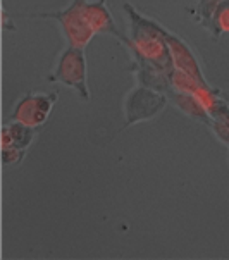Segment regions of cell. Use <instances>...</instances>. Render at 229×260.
I'll use <instances>...</instances> for the list:
<instances>
[{"label":"cell","mask_w":229,"mask_h":260,"mask_svg":"<svg viewBox=\"0 0 229 260\" xmlns=\"http://www.w3.org/2000/svg\"><path fill=\"white\" fill-rule=\"evenodd\" d=\"M209 31L215 38L221 37L222 33H229V0H222L217 6V9H215Z\"/></svg>","instance_id":"cell-10"},{"label":"cell","mask_w":229,"mask_h":260,"mask_svg":"<svg viewBox=\"0 0 229 260\" xmlns=\"http://www.w3.org/2000/svg\"><path fill=\"white\" fill-rule=\"evenodd\" d=\"M222 0H200L198 6L195 7V12H193V17L198 24H202L204 28L210 29V23H212V16L215 12V9L221 4Z\"/></svg>","instance_id":"cell-11"},{"label":"cell","mask_w":229,"mask_h":260,"mask_svg":"<svg viewBox=\"0 0 229 260\" xmlns=\"http://www.w3.org/2000/svg\"><path fill=\"white\" fill-rule=\"evenodd\" d=\"M26 157V150L17 147H2V160L4 166H19Z\"/></svg>","instance_id":"cell-12"},{"label":"cell","mask_w":229,"mask_h":260,"mask_svg":"<svg viewBox=\"0 0 229 260\" xmlns=\"http://www.w3.org/2000/svg\"><path fill=\"white\" fill-rule=\"evenodd\" d=\"M166 40H167V45L171 48V55H173V60H174V68L178 71H183L190 76L197 78L198 81H204L207 83V79L204 76V71H202V66L198 62L197 55L193 54V50L188 47V43L184 42L183 38H179L178 35L171 33L167 29V35H166Z\"/></svg>","instance_id":"cell-6"},{"label":"cell","mask_w":229,"mask_h":260,"mask_svg":"<svg viewBox=\"0 0 229 260\" xmlns=\"http://www.w3.org/2000/svg\"><path fill=\"white\" fill-rule=\"evenodd\" d=\"M9 126V131H11V138H12V145L21 150H28L29 145L33 143L35 140V127L23 124V122L12 121Z\"/></svg>","instance_id":"cell-9"},{"label":"cell","mask_w":229,"mask_h":260,"mask_svg":"<svg viewBox=\"0 0 229 260\" xmlns=\"http://www.w3.org/2000/svg\"><path fill=\"white\" fill-rule=\"evenodd\" d=\"M88 0H73L71 6L64 11L55 12H43V14H33V17H43V19H55L62 26V31L68 38L71 47L85 48L90 40L93 38L95 31L91 29L85 16V7Z\"/></svg>","instance_id":"cell-2"},{"label":"cell","mask_w":229,"mask_h":260,"mask_svg":"<svg viewBox=\"0 0 229 260\" xmlns=\"http://www.w3.org/2000/svg\"><path fill=\"white\" fill-rule=\"evenodd\" d=\"M210 129L214 131V135L217 136L222 143H226L229 147V124H226V122H222V121H217V119H212Z\"/></svg>","instance_id":"cell-13"},{"label":"cell","mask_w":229,"mask_h":260,"mask_svg":"<svg viewBox=\"0 0 229 260\" xmlns=\"http://www.w3.org/2000/svg\"><path fill=\"white\" fill-rule=\"evenodd\" d=\"M57 104V93H35L29 91L21 96L12 109L11 119L17 122H23L31 127L43 126L50 117V112Z\"/></svg>","instance_id":"cell-5"},{"label":"cell","mask_w":229,"mask_h":260,"mask_svg":"<svg viewBox=\"0 0 229 260\" xmlns=\"http://www.w3.org/2000/svg\"><path fill=\"white\" fill-rule=\"evenodd\" d=\"M166 96L169 99V102H173L176 107L179 109L181 112L186 114L188 117L195 119V121H200L204 124L210 126L212 122V117H210L209 111L204 104H202L200 99H197L195 95H190V93H184V91H178L174 90L173 86L166 91Z\"/></svg>","instance_id":"cell-8"},{"label":"cell","mask_w":229,"mask_h":260,"mask_svg":"<svg viewBox=\"0 0 229 260\" xmlns=\"http://www.w3.org/2000/svg\"><path fill=\"white\" fill-rule=\"evenodd\" d=\"M124 11L129 17V38L131 43L127 48L133 55H140L148 62L157 66L167 74L174 73V60L171 55V48L167 45V29L157 21L148 19L140 14L131 4H124Z\"/></svg>","instance_id":"cell-1"},{"label":"cell","mask_w":229,"mask_h":260,"mask_svg":"<svg viewBox=\"0 0 229 260\" xmlns=\"http://www.w3.org/2000/svg\"><path fill=\"white\" fill-rule=\"evenodd\" d=\"M48 79L60 83L64 86L74 88L83 100H90V90H88V81H86L85 48L69 45L60 54L54 73H52V76Z\"/></svg>","instance_id":"cell-3"},{"label":"cell","mask_w":229,"mask_h":260,"mask_svg":"<svg viewBox=\"0 0 229 260\" xmlns=\"http://www.w3.org/2000/svg\"><path fill=\"white\" fill-rule=\"evenodd\" d=\"M169 102L166 93L152 90L148 86H135L124 100V127H129L136 122L150 121L158 116Z\"/></svg>","instance_id":"cell-4"},{"label":"cell","mask_w":229,"mask_h":260,"mask_svg":"<svg viewBox=\"0 0 229 260\" xmlns=\"http://www.w3.org/2000/svg\"><path fill=\"white\" fill-rule=\"evenodd\" d=\"M85 16H86L88 23H90L91 29H93L95 33L112 35V37H116L117 40H121L126 47L131 43V38L122 33L121 29H119V26L116 24L111 11L107 9V2H105V0H99V2H86Z\"/></svg>","instance_id":"cell-7"}]
</instances>
